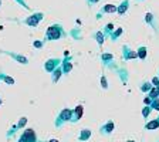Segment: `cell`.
<instances>
[{
  "label": "cell",
  "mask_w": 159,
  "mask_h": 142,
  "mask_svg": "<svg viewBox=\"0 0 159 142\" xmlns=\"http://www.w3.org/2000/svg\"><path fill=\"white\" fill-rule=\"evenodd\" d=\"M156 126H158V121H153L152 124H149L148 125V128H156Z\"/></svg>",
  "instance_id": "6da1fadb"
},
{
  "label": "cell",
  "mask_w": 159,
  "mask_h": 142,
  "mask_svg": "<svg viewBox=\"0 0 159 142\" xmlns=\"http://www.w3.org/2000/svg\"><path fill=\"white\" fill-rule=\"evenodd\" d=\"M105 10H107V11H114V10H115V7H114V6H107Z\"/></svg>",
  "instance_id": "7a4b0ae2"
},
{
  "label": "cell",
  "mask_w": 159,
  "mask_h": 142,
  "mask_svg": "<svg viewBox=\"0 0 159 142\" xmlns=\"http://www.w3.org/2000/svg\"><path fill=\"white\" fill-rule=\"evenodd\" d=\"M51 142H57V141H51Z\"/></svg>",
  "instance_id": "3957f363"
}]
</instances>
